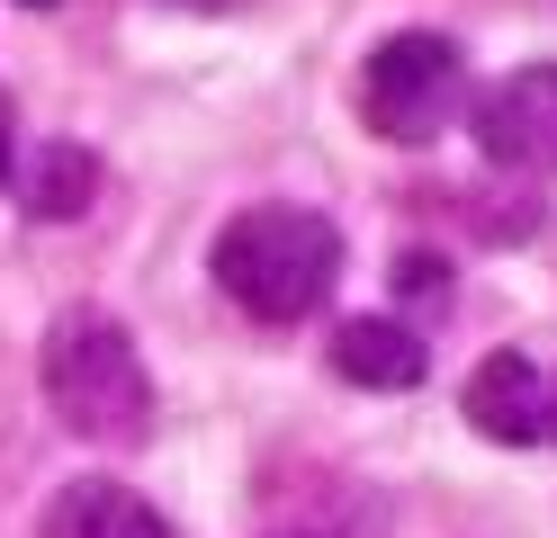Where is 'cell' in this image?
I'll return each instance as SVG.
<instances>
[{
  "instance_id": "obj_1",
  "label": "cell",
  "mask_w": 557,
  "mask_h": 538,
  "mask_svg": "<svg viewBox=\"0 0 557 538\" xmlns=\"http://www.w3.org/2000/svg\"><path fill=\"white\" fill-rule=\"evenodd\" d=\"M37 386H46V413L73 430V440L135 449L153 430V377H145V359H135L126 323L99 314V305H73V314L46 323Z\"/></svg>"
},
{
  "instance_id": "obj_8",
  "label": "cell",
  "mask_w": 557,
  "mask_h": 538,
  "mask_svg": "<svg viewBox=\"0 0 557 538\" xmlns=\"http://www.w3.org/2000/svg\"><path fill=\"white\" fill-rule=\"evenodd\" d=\"M99 189V162L90 143H46L37 153V179H27V215H46V225H63V215H82Z\"/></svg>"
},
{
  "instance_id": "obj_6",
  "label": "cell",
  "mask_w": 557,
  "mask_h": 538,
  "mask_svg": "<svg viewBox=\"0 0 557 538\" xmlns=\"http://www.w3.org/2000/svg\"><path fill=\"white\" fill-rule=\"evenodd\" d=\"M37 538H171V521L117 476H73L37 512Z\"/></svg>"
},
{
  "instance_id": "obj_7",
  "label": "cell",
  "mask_w": 557,
  "mask_h": 538,
  "mask_svg": "<svg viewBox=\"0 0 557 538\" xmlns=\"http://www.w3.org/2000/svg\"><path fill=\"white\" fill-rule=\"evenodd\" d=\"M333 377L369 386V395H405V386H423V341L396 314H360V323L333 333Z\"/></svg>"
},
{
  "instance_id": "obj_11",
  "label": "cell",
  "mask_w": 557,
  "mask_h": 538,
  "mask_svg": "<svg viewBox=\"0 0 557 538\" xmlns=\"http://www.w3.org/2000/svg\"><path fill=\"white\" fill-rule=\"evenodd\" d=\"M0 179H10V126H0Z\"/></svg>"
},
{
  "instance_id": "obj_9",
  "label": "cell",
  "mask_w": 557,
  "mask_h": 538,
  "mask_svg": "<svg viewBox=\"0 0 557 538\" xmlns=\"http://www.w3.org/2000/svg\"><path fill=\"white\" fill-rule=\"evenodd\" d=\"M396 297H413V305H441L449 297V261H441V251H405V261H396Z\"/></svg>"
},
{
  "instance_id": "obj_2",
  "label": "cell",
  "mask_w": 557,
  "mask_h": 538,
  "mask_svg": "<svg viewBox=\"0 0 557 538\" xmlns=\"http://www.w3.org/2000/svg\"><path fill=\"white\" fill-rule=\"evenodd\" d=\"M207 270H216V287L252 323H297V314H315L333 297L342 234H333V215H315V207H243L234 225L216 234Z\"/></svg>"
},
{
  "instance_id": "obj_5",
  "label": "cell",
  "mask_w": 557,
  "mask_h": 538,
  "mask_svg": "<svg viewBox=\"0 0 557 538\" xmlns=\"http://www.w3.org/2000/svg\"><path fill=\"white\" fill-rule=\"evenodd\" d=\"M459 404H468V422L485 430V440H504V449H540L548 440V368L521 359V350L476 359V377H468Z\"/></svg>"
},
{
  "instance_id": "obj_13",
  "label": "cell",
  "mask_w": 557,
  "mask_h": 538,
  "mask_svg": "<svg viewBox=\"0 0 557 538\" xmlns=\"http://www.w3.org/2000/svg\"><path fill=\"white\" fill-rule=\"evenodd\" d=\"M27 10H46V0H27Z\"/></svg>"
},
{
  "instance_id": "obj_4",
  "label": "cell",
  "mask_w": 557,
  "mask_h": 538,
  "mask_svg": "<svg viewBox=\"0 0 557 538\" xmlns=\"http://www.w3.org/2000/svg\"><path fill=\"white\" fill-rule=\"evenodd\" d=\"M476 153L495 171H557V63H521L468 99Z\"/></svg>"
},
{
  "instance_id": "obj_12",
  "label": "cell",
  "mask_w": 557,
  "mask_h": 538,
  "mask_svg": "<svg viewBox=\"0 0 557 538\" xmlns=\"http://www.w3.org/2000/svg\"><path fill=\"white\" fill-rule=\"evenodd\" d=\"M189 10H225V0H189Z\"/></svg>"
},
{
  "instance_id": "obj_3",
  "label": "cell",
  "mask_w": 557,
  "mask_h": 538,
  "mask_svg": "<svg viewBox=\"0 0 557 538\" xmlns=\"http://www.w3.org/2000/svg\"><path fill=\"white\" fill-rule=\"evenodd\" d=\"M459 108H468V54L432 27H405L360 63V126L387 143H432Z\"/></svg>"
},
{
  "instance_id": "obj_10",
  "label": "cell",
  "mask_w": 557,
  "mask_h": 538,
  "mask_svg": "<svg viewBox=\"0 0 557 538\" xmlns=\"http://www.w3.org/2000/svg\"><path fill=\"white\" fill-rule=\"evenodd\" d=\"M548 440H557V377H548Z\"/></svg>"
}]
</instances>
